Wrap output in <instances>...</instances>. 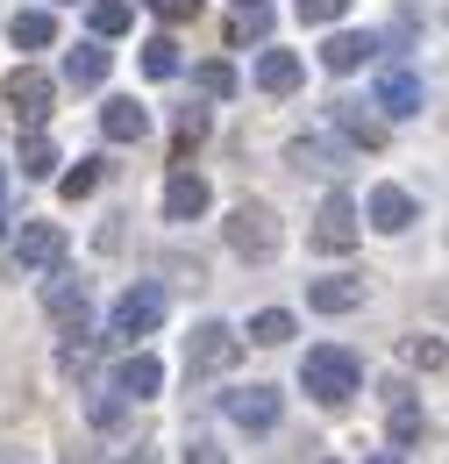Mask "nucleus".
<instances>
[{
	"label": "nucleus",
	"instance_id": "4c0bfd02",
	"mask_svg": "<svg viewBox=\"0 0 449 464\" xmlns=\"http://www.w3.org/2000/svg\"><path fill=\"white\" fill-rule=\"evenodd\" d=\"M364 464H406V458H393V450H386V458H364Z\"/></svg>",
	"mask_w": 449,
	"mask_h": 464
},
{
	"label": "nucleus",
	"instance_id": "7ed1b4c3",
	"mask_svg": "<svg viewBox=\"0 0 449 464\" xmlns=\"http://www.w3.org/2000/svg\"><path fill=\"white\" fill-rule=\"evenodd\" d=\"M235 329H228V322H200V329H193V336H186V372H193V379H207V372H228V364H235Z\"/></svg>",
	"mask_w": 449,
	"mask_h": 464
},
{
	"label": "nucleus",
	"instance_id": "c756f323",
	"mask_svg": "<svg viewBox=\"0 0 449 464\" xmlns=\"http://www.w3.org/2000/svg\"><path fill=\"white\" fill-rule=\"evenodd\" d=\"M143 72H150V79H171V72H178V44H171V36H150V44H143Z\"/></svg>",
	"mask_w": 449,
	"mask_h": 464
},
{
	"label": "nucleus",
	"instance_id": "7c9ffc66",
	"mask_svg": "<svg viewBox=\"0 0 449 464\" xmlns=\"http://www.w3.org/2000/svg\"><path fill=\"white\" fill-rule=\"evenodd\" d=\"M406 357H414L421 372H443V336H414V343H406Z\"/></svg>",
	"mask_w": 449,
	"mask_h": 464
},
{
	"label": "nucleus",
	"instance_id": "6e6552de",
	"mask_svg": "<svg viewBox=\"0 0 449 464\" xmlns=\"http://www.w3.org/2000/svg\"><path fill=\"white\" fill-rule=\"evenodd\" d=\"M378 108H386V115H421V108H428V86H421V72L386 64V79H378Z\"/></svg>",
	"mask_w": 449,
	"mask_h": 464
},
{
	"label": "nucleus",
	"instance_id": "423d86ee",
	"mask_svg": "<svg viewBox=\"0 0 449 464\" xmlns=\"http://www.w3.org/2000/svg\"><path fill=\"white\" fill-rule=\"evenodd\" d=\"M158 322H165V286H129L114 300V336L136 343V336H150Z\"/></svg>",
	"mask_w": 449,
	"mask_h": 464
},
{
	"label": "nucleus",
	"instance_id": "a211bd4d",
	"mask_svg": "<svg viewBox=\"0 0 449 464\" xmlns=\"http://www.w3.org/2000/svg\"><path fill=\"white\" fill-rule=\"evenodd\" d=\"M93 357H100V336H93V329H86V314H79V322L64 329V350H57V364H64L72 379H86V372H93Z\"/></svg>",
	"mask_w": 449,
	"mask_h": 464
},
{
	"label": "nucleus",
	"instance_id": "58836bf2",
	"mask_svg": "<svg viewBox=\"0 0 449 464\" xmlns=\"http://www.w3.org/2000/svg\"><path fill=\"white\" fill-rule=\"evenodd\" d=\"M0 200H7V165H0Z\"/></svg>",
	"mask_w": 449,
	"mask_h": 464
},
{
	"label": "nucleus",
	"instance_id": "412c9836",
	"mask_svg": "<svg viewBox=\"0 0 449 464\" xmlns=\"http://www.w3.org/2000/svg\"><path fill=\"white\" fill-rule=\"evenodd\" d=\"M285 158H292L300 172H321V179H336V172H342V150L329 143V136H300V143H292Z\"/></svg>",
	"mask_w": 449,
	"mask_h": 464
},
{
	"label": "nucleus",
	"instance_id": "4468645a",
	"mask_svg": "<svg viewBox=\"0 0 449 464\" xmlns=\"http://www.w3.org/2000/svg\"><path fill=\"white\" fill-rule=\"evenodd\" d=\"M300 79H307V64H300V51H264V58H257V86H264L272 101H279V93H292Z\"/></svg>",
	"mask_w": 449,
	"mask_h": 464
},
{
	"label": "nucleus",
	"instance_id": "bb28decb",
	"mask_svg": "<svg viewBox=\"0 0 449 464\" xmlns=\"http://www.w3.org/2000/svg\"><path fill=\"white\" fill-rule=\"evenodd\" d=\"M136 22V7L129 0H93V36H121Z\"/></svg>",
	"mask_w": 449,
	"mask_h": 464
},
{
	"label": "nucleus",
	"instance_id": "ddd939ff",
	"mask_svg": "<svg viewBox=\"0 0 449 464\" xmlns=\"http://www.w3.org/2000/svg\"><path fill=\"white\" fill-rule=\"evenodd\" d=\"M329 121H336L349 143H364V150H386V121H378V115H364L357 101H329Z\"/></svg>",
	"mask_w": 449,
	"mask_h": 464
},
{
	"label": "nucleus",
	"instance_id": "0eeeda50",
	"mask_svg": "<svg viewBox=\"0 0 449 464\" xmlns=\"http://www.w3.org/2000/svg\"><path fill=\"white\" fill-rule=\"evenodd\" d=\"M314 250H329V257L357 250V200H349V193H329V200H321V215H314Z\"/></svg>",
	"mask_w": 449,
	"mask_h": 464
},
{
	"label": "nucleus",
	"instance_id": "473e14b6",
	"mask_svg": "<svg viewBox=\"0 0 449 464\" xmlns=\"http://www.w3.org/2000/svg\"><path fill=\"white\" fill-rule=\"evenodd\" d=\"M207 136V108H178V150Z\"/></svg>",
	"mask_w": 449,
	"mask_h": 464
},
{
	"label": "nucleus",
	"instance_id": "72a5a7b5",
	"mask_svg": "<svg viewBox=\"0 0 449 464\" xmlns=\"http://www.w3.org/2000/svg\"><path fill=\"white\" fill-rule=\"evenodd\" d=\"M121 414H129L121 393H100V401H93V421H100V429H121Z\"/></svg>",
	"mask_w": 449,
	"mask_h": 464
},
{
	"label": "nucleus",
	"instance_id": "39448f33",
	"mask_svg": "<svg viewBox=\"0 0 449 464\" xmlns=\"http://www.w3.org/2000/svg\"><path fill=\"white\" fill-rule=\"evenodd\" d=\"M51 101H57V86L43 79V72H36V64H14V72H7V108L29 121V129H43Z\"/></svg>",
	"mask_w": 449,
	"mask_h": 464
},
{
	"label": "nucleus",
	"instance_id": "c85d7f7f",
	"mask_svg": "<svg viewBox=\"0 0 449 464\" xmlns=\"http://www.w3.org/2000/svg\"><path fill=\"white\" fill-rule=\"evenodd\" d=\"M228 36L243 44V36H272V7L264 0H250V7H235V22H228Z\"/></svg>",
	"mask_w": 449,
	"mask_h": 464
},
{
	"label": "nucleus",
	"instance_id": "ea45409f",
	"mask_svg": "<svg viewBox=\"0 0 449 464\" xmlns=\"http://www.w3.org/2000/svg\"><path fill=\"white\" fill-rule=\"evenodd\" d=\"M0 243H7V222H0Z\"/></svg>",
	"mask_w": 449,
	"mask_h": 464
},
{
	"label": "nucleus",
	"instance_id": "aec40b11",
	"mask_svg": "<svg viewBox=\"0 0 449 464\" xmlns=\"http://www.w3.org/2000/svg\"><path fill=\"white\" fill-rule=\"evenodd\" d=\"M7 36H14V51H51V44H57V22L43 14V7H22V14L7 22Z\"/></svg>",
	"mask_w": 449,
	"mask_h": 464
},
{
	"label": "nucleus",
	"instance_id": "dca6fc26",
	"mask_svg": "<svg viewBox=\"0 0 449 464\" xmlns=\"http://www.w3.org/2000/svg\"><path fill=\"white\" fill-rule=\"evenodd\" d=\"M414 215H421V208H414V193H399V186H378V193H371V222H378L386 236L414 229Z\"/></svg>",
	"mask_w": 449,
	"mask_h": 464
},
{
	"label": "nucleus",
	"instance_id": "f257e3e1",
	"mask_svg": "<svg viewBox=\"0 0 449 464\" xmlns=\"http://www.w3.org/2000/svg\"><path fill=\"white\" fill-rule=\"evenodd\" d=\"M300 386H307L321 407H342L357 386H364V364H357L342 343H321V350H307V364H300Z\"/></svg>",
	"mask_w": 449,
	"mask_h": 464
},
{
	"label": "nucleus",
	"instance_id": "e433bc0d",
	"mask_svg": "<svg viewBox=\"0 0 449 464\" xmlns=\"http://www.w3.org/2000/svg\"><path fill=\"white\" fill-rule=\"evenodd\" d=\"M114 464H158V458H150V450H129V458H114Z\"/></svg>",
	"mask_w": 449,
	"mask_h": 464
},
{
	"label": "nucleus",
	"instance_id": "6ab92c4d",
	"mask_svg": "<svg viewBox=\"0 0 449 464\" xmlns=\"http://www.w3.org/2000/svg\"><path fill=\"white\" fill-rule=\"evenodd\" d=\"M108 51H100V44H79V51H64V86H79V93H86V86H100V79H108Z\"/></svg>",
	"mask_w": 449,
	"mask_h": 464
},
{
	"label": "nucleus",
	"instance_id": "f704fd0d",
	"mask_svg": "<svg viewBox=\"0 0 449 464\" xmlns=\"http://www.w3.org/2000/svg\"><path fill=\"white\" fill-rule=\"evenodd\" d=\"M150 7H158V14H165V22H193V14H200V7H207V0H150Z\"/></svg>",
	"mask_w": 449,
	"mask_h": 464
},
{
	"label": "nucleus",
	"instance_id": "cd10ccee",
	"mask_svg": "<svg viewBox=\"0 0 449 464\" xmlns=\"http://www.w3.org/2000/svg\"><path fill=\"white\" fill-rule=\"evenodd\" d=\"M193 79H200V93H207V101H228V93H235V64H222V58H207Z\"/></svg>",
	"mask_w": 449,
	"mask_h": 464
},
{
	"label": "nucleus",
	"instance_id": "f03ea898",
	"mask_svg": "<svg viewBox=\"0 0 449 464\" xmlns=\"http://www.w3.org/2000/svg\"><path fill=\"white\" fill-rule=\"evenodd\" d=\"M228 243H235V257H250V265H264V257L279 250V215H272L264 200H243V208L228 215Z\"/></svg>",
	"mask_w": 449,
	"mask_h": 464
},
{
	"label": "nucleus",
	"instance_id": "a19ab883",
	"mask_svg": "<svg viewBox=\"0 0 449 464\" xmlns=\"http://www.w3.org/2000/svg\"><path fill=\"white\" fill-rule=\"evenodd\" d=\"M235 7H250V0H235Z\"/></svg>",
	"mask_w": 449,
	"mask_h": 464
},
{
	"label": "nucleus",
	"instance_id": "a878e982",
	"mask_svg": "<svg viewBox=\"0 0 449 464\" xmlns=\"http://www.w3.org/2000/svg\"><path fill=\"white\" fill-rule=\"evenodd\" d=\"M93 186H100V158H79V165H72V172L57 179V193H64V200H86V193H93Z\"/></svg>",
	"mask_w": 449,
	"mask_h": 464
},
{
	"label": "nucleus",
	"instance_id": "9b49d317",
	"mask_svg": "<svg viewBox=\"0 0 449 464\" xmlns=\"http://www.w3.org/2000/svg\"><path fill=\"white\" fill-rule=\"evenodd\" d=\"M307 307H314V314H349V307H364V279H357V272L314 279V286H307Z\"/></svg>",
	"mask_w": 449,
	"mask_h": 464
},
{
	"label": "nucleus",
	"instance_id": "b1692460",
	"mask_svg": "<svg viewBox=\"0 0 449 464\" xmlns=\"http://www.w3.org/2000/svg\"><path fill=\"white\" fill-rule=\"evenodd\" d=\"M250 343H264V350L292 343V314H285V307H264V314H250Z\"/></svg>",
	"mask_w": 449,
	"mask_h": 464
},
{
	"label": "nucleus",
	"instance_id": "20e7f679",
	"mask_svg": "<svg viewBox=\"0 0 449 464\" xmlns=\"http://www.w3.org/2000/svg\"><path fill=\"white\" fill-rule=\"evenodd\" d=\"M57 257H64V229L57 222H29L22 243H14V272L22 279H43V272H57Z\"/></svg>",
	"mask_w": 449,
	"mask_h": 464
},
{
	"label": "nucleus",
	"instance_id": "9d476101",
	"mask_svg": "<svg viewBox=\"0 0 449 464\" xmlns=\"http://www.w3.org/2000/svg\"><path fill=\"white\" fill-rule=\"evenodd\" d=\"M207 200H215V193H207V179H200V172H171L165 179V215H171V222H200Z\"/></svg>",
	"mask_w": 449,
	"mask_h": 464
},
{
	"label": "nucleus",
	"instance_id": "c9c22d12",
	"mask_svg": "<svg viewBox=\"0 0 449 464\" xmlns=\"http://www.w3.org/2000/svg\"><path fill=\"white\" fill-rule=\"evenodd\" d=\"M186 464H222V450H215L207 436H193V443H186Z\"/></svg>",
	"mask_w": 449,
	"mask_h": 464
},
{
	"label": "nucleus",
	"instance_id": "f3484780",
	"mask_svg": "<svg viewBox=\"0 0 449 464\" xmlns=\"http://www.w3.org/2000/svg\"><path fill=\"white\" fill-rule=\"evenodd\" d=\"M364 58H378V44H371V36H357V29H336V36L321 44V64H329V72H357Z\"/></svg>",
	"mask_w": 449,
	"mask_h": 464
},
{
	"label": "nucleus",
	"instance_id": "5701e85b",
	"mask_svg": "<svg viewBox=\"0 0 449 464\" xmlns=\"http://www.w3.org/2000/svg\"><path fill=\"white\" fill-rule=\"evenodd\" d=\"M43 307H51L57 322L86 314V279H51V286H43Z\"/></svg>",
	"mask_w": 449,
	"mask_h": 464
},
{
	"label": "nucleus",
	"instance_id": "79ce46f5",
	"mask_svg": "<svg viewBox=\"0 0 449 464\" xmlns=\"http://www.w3.org/2000/svg\"><path fill=\"white\" fill-rule=\"evenodd\" d=\"M321 464H329V458H321Z\"/></svg>",
	"mask_w": 449,
	"mask_h": 464
},
{
	"label": "nucleus",
	"instance_id": "393cba45",
	"mask_svg": "<svg viewBox=\"0 0 449 464\" xmlns=\"http://www.w3.org/2000/svg\"><path fill=\"white\" fill-rule=\"evenodd\" d=\"M51 172H57V143L36 129V136L22 143V179H51Z\"/></svg>",
	"mask_w": 449,
	"mask_h": 464
},
{
	"label": "nucleus",
	"instance_id": "2eb2a0df",
	"mask_svg": "<svg viewBox=\"0 0 449 464\" xmlns=\"http://www.w3.org/2000/svg\"><path fill=\"white\" fill-rule=\"evenodd\" d=\"M100 129H108V143H143V136H150V108L108 101V108H100Z\"/></svg>",
	"mask_w": 449,
	"mask_h": 464
},
{
	"label": "nucleus",
	"instance_id": "1a4fd4ad",
	"mask_svg": "<svg viewBox=\"0 0 449 464\" xmlns=\"http://www.w3.org/2000/svg\"><path fill=\"white\" fill-rule=\"evenodd\" d=\"M222 407H228L235 429H272V421H279V393H272V386H235Z\"/></svg>",
	"mask_w": 449,
	"mask_h": 464
},
{
	"label": "nucleus",
	"instance_id": "f8f14e48",
	"mask_svg": "<svg viewBox=\"0 0 449 464\" xmlns=\"http://www.w3.org/2000/svg\"><path fill=\"white\" fill-rule=\"evenodd\" d=\"M158 386H165V364H158V357H143V350H136V357H129V364H114V386H108V393H121V401H150V393H158Z\"/></svg>",
	"mask_w": 449,
	"mask_h": 464
},
{
	"label": "nucleus",
	"instance_id": "4be33fe9",
	"mask_svg": "<svg viewBox=\"0 0 449 464\" xmlns=\"http://www.w3.org/2000/svg\"><path fill=\"white\" fill-rule=\"evenodd\" d=\"M386 393H393V443H399V450H406V443H428V414L406 401L399 386H386Z\"/></svg>",
	"mask_w": 449,
	"mask_h": 464
},
{
	"label": "nucleus",
	"instance_id": "2f4dec72",
	"mask_svg": "<svg viewBox=\"0 0 449 464\" xmlns=\"http://www.w3.org/2000/svg\"><path fill=\"white\" fill-rule=\"evenodd\" d=\"M349 0H300V22H342Z\"/></svg>",
	"mask_w": 449,
	"mask_h": 464
}]
</instances>
